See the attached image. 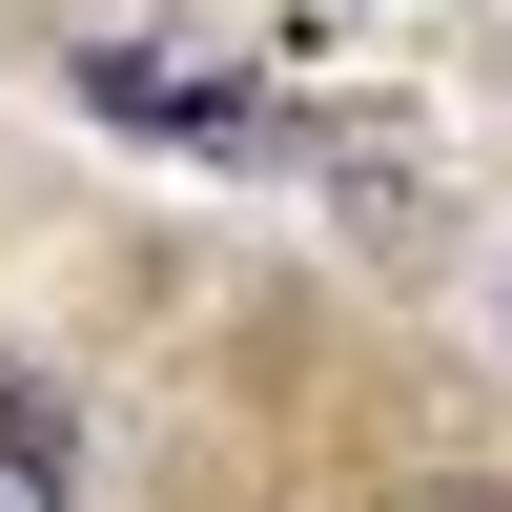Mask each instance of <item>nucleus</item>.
I'll return each mask as SVG.
<instances>
[{
  "instance_id": "obj_1",
  "label": "nucleus",
  "mask_w": 512,
  "mask_h": 512,
  "mask_svg": "<svg viewBox=\"0 0 512 512\" xmlns=\"http://www.w3.org/2000/svg\"><path fill=\"white\" fill-rule=\"evenodd\" d=\"M82 103L144 123V144H205V164H267V144H287V123L246 103L226 62H185V41H82Z\"/></svg>"
},
{
  "instance_id": "obj_2",
  "label": "nucleus",
  "mask_w": 512,
  "mask_h": 512,
  "mask_svg": "<svg viewBox=\"0 0 512 512\" xmlns=\"http://www.w3.org/2000/svg\"><path fill=\"white\" fill-rule=\"evenodd\" d=\"M0 512H82V431L41 369H0Z\"/></svg>"
},
{
  "instance_id": "obj_3",
  "label": "nucleus",
  "mask_w": 512,
  "mask_h": 512,
  "mask_svg": "<svg viewBox=\"0 0 512 512\" xmlns=\"http://www.w3.org/2000/svg\"><path fill=\"white\" fill-rule=\"evenodd\" d=\"M431 512H492V492H431Z\"/></svg>"
}]
</instances>
